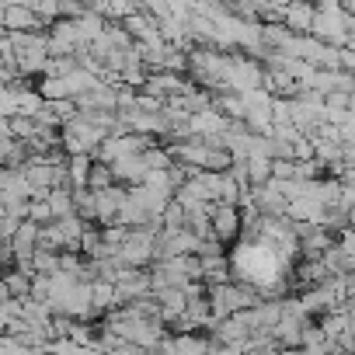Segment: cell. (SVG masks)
<instances>
[{
  "label": "cell",
  "instance_id": "6da1fadb",
  "mask_svg": "<svg viewBox=\"0 0 355 355\" xmlns=\"http://www.w3.org/2000/svg\"><path fill=\"white\" fill-rule=\"evenodd\" d=\"M209 223H213V237H216L220 244H234V241L244 234L241 206H234V202H213Z\"/></svg>",
  "mask_w": 355,
  "mask_h": 355
},
{
  "label": "cell",
  "instance_id": "7a4b0ae2",
  "mask_svg": "<svg viewBox=\"0 0 355 355\" xmlns=\"http://www.w3.org/2000/svg\"><path fill=\"white\" fill-rule=\"evenodd\" d=\"M46 202H49L53 220H63V216L73 213V189H49L46 192Z\"/></svg>",
  "mask_w": 355,
  "mask_h": 355
},
{
  "label": "cell",
  "instance_id": "3957f363",
  "mask_svg": "<svg viewBox=\"0 0 355 355\" xmlns=\"http://www.w3.org/2000/svg\"><path fill=\"white\" fill-rule=\"evenodd\" d=\"M112 185H119L115 174H112V164L94 160V164H91V174H87V189H91V192H105V189H112Z\"/></svg>",
  "mask_w": 355,
  "mask_h": 355
},
{
  "label": "cell",
  "instance_id": "277c9868",
  "mask_svg": "<svg viewBox=\"0 0 355 355\" xmlns=\"http://www.w3.org/2000/svg\"><path fill=\"white\" fill-rule=\"evenodd\" d=\"M4 21H8V28H32L35 25V15L28 11V8H21V4H15V8H8V15H4Z\"/></svg>",
  "mask_w": 355,
  "mask_h": 355
},
{
  "label": "cell",
  "instance_id": "5b68a950",
  "mask_svg": "<svg viewBox=\"0 0 355 355\" xmlns=\"http://www.w3.org/2000/svg\"><path fill=\"white\" fill-rule=\"evenodd\" d=\"M4 286H8L11 296H28V289H32V282H28L25 272H8L4 275Z\"/></svg>",
  "mask_w": 355,
  "mask_h": 355
},
{
  "label": "cell",
  "instance_id": "8992f818",
  "mask_svg": "<svg viewBox=\"0 0 355 355\" xmlns=\"http://www.w3.org/2000/svg\"><path fill=\"white\" fill-rule=\"evenodd\" d=\"M73 39H77V32H73V28H60V32L53 35L49 49H53V53H70V49H73Z\"/></svg>",
  "mask_w": 355,
  "mask_h": 355
},
{
  "label": "cell",
  "instance_id": "52a82bcc",
  "mask_svg": "<svg viewBox=\"0 0 355 355\" xmlns=\"http://www.w3.org/2000/svg\"><path fill=\"white\" fill-rule=\"evenodd\" d=\"M56 8H60L56 0H35V11H39L42 18H53V15H56Z\"/></svg>",
  "mask_w": 355,
  "mask_h": 355
},
{
  "label": "cell",
  "instance_id": "ba28073f",
  "mask_svg": "<svg viewBox=\"0 0 355 355\" xmlns=\"http://www.w3.org/2000/svg\"><path fill=\"white\" fill-rule=\"evenodd\" d=\"M352 4H355V0H352Z\"/></svg>",
  "mask_w": 355,
  "mask_h": 355
}]
</instances>
